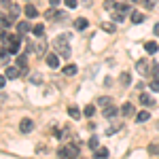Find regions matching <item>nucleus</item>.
Returning <instances> with one entry per match:
<instances>
[{
    "label": "nucleus",
    "instance_id": "obj_1",
    "mask_svg": "<svg viewBox=\"0 0 159 159\" xmlns=\"http://www.w3.org/2000/svg\"><path fill=\"white\" fill-rule=\"evenodd\" d=\"M70 36L68 34H60V36L55 38V43H53V47H55V51H57V55H61L64 60H68L70 55H72V49H70Z\"/></svg>",
    "mask_w": 159,
    "mask_h": 159
},
{
    "label": "nucleus",
    "instance_id": "obj_2",
    "mask_svg": "<svg viewBox=\"0 0 159 159\" xmlns=\"http://www.w3.org/2000/svg\"><path fill=\"white\" fill-rule=\"evenodd\" d=\"M79 153H81L79 144H76V142H68L64 148L57 151V157H61V159H76V157H79Z\"/></svg>",
    "mask_w": 159,
    "mask_h": 159
},
{
    "label": "nucleus",
    "instance_id": "obj_3",
    "mask_svg": "<svg viewBox=\"0 0 159 159\" xmlns=\"http://www.w3.org/2000/svg\"><path fill=\"white\" fill-rule=\"evenodd\" d=\"M115 15H119V17H127V13L132 15V4L129 2H115V9H112Z\"/></svg>",
    "mask_w": 159,
    "mask_h": 159
},
{
    "label": "nucleus",
    "instance_id": "obj_4",
    "mask_svg": "<svg viewBox=\"0 0 159 159\" xmlns=\"http://www.w3.org/2000/svg\"><path fill=\"white\" fill-rule=\"evenodd\" d=\"M19 45H21V36L19 34H9V53L17 55L19 53Z\"/></svg>",
    "mask_w": 159,
    "mask_h": 159
},
{
    "label": "nucleus",
    "instance_id": "obj_5",
    "mask_svg": "<svg viewBox=\"0 0 159 159\" xmlns=\"http://www.w3.org/2000/svg\"><path fill=\"white\" fill-rule=\"evenodd\" d=\"M151 68H153V64L147 60H138L136 61V70L140 74H151Z\"/></svg>",
    "mask_w": 159,
    "mask_h": 159
},
{
    "label": "nucleus",
    "instance_id": "obj_6",
    "mask_svg": "<svg viewBox=\"0 0 159 159\" xmlns=\"http://www.w3.org/2000/svg\"><path fill=\"white\" fill-rule=\"evenodd\" d=\"M32 129H34V121H32V119H28V117L21 119V123H19V132H21V134H30Z\"/></svg>",
    "mask_w": 159,
    "mask_h": 159
},
{
    "label": "nucleus",
    "instance_id": "obj_7",
    "mask_svg": "<svg viewBox=\"0 0 159 159\" xmlns=\"http://www.w3.org/2000/svg\"><path fill=\"white\" fill-rule=\"evenodd\" d=\"M19 74H21V70H19L17 66H7V68H4V76H7V79H17Z\"/></svg>",
    "mask_w": 159,
    "mask_h": 159
},
{
    "label": "nucleus",
    "instance_id": "obj_8",
    "mask_svg": "<svg viewBox=\"0 0 159 159\" xmlns=\"http://www.w3.org/2000/svg\"><path fill=\"white\" fill-rule=\"evenodd\" d=\"M30 30H34V28H32V25L28 24V21H19V24H17V34H19V36L28 34Z\"/></svg>",
    "mask_w": 159,
    "mask_h": 159
},
{
    "label": "nucleus",
    "instance_id": "obj_9",
    "mask_svg": "<svg viewBox=\"0 0 159 159\" xmlns=\"http://www.w3.org/2000/svg\"><path fill=\"white\" fill-rule=\"evenodd\" d=\"M121 115H123V117H132V115H138V112H136L134 104L127 102V104H123V106H121Z\"/></svg>",
    "mask_w": 159,
    "mask_h": 159
},
{
    "label": "nucleus",
    "instance_id": "obj_10",
    "mask_svg": "<svg viewBox=\"0 0 159 159\" xmlns=\"http://www.w3.org/2000/svg\"><path fill=\"white\" fill-rule=\"evenodd\" d=\"M47 66L57 68V66H60V55H57V53H49V55H47Z\"/></svg>",
    "mask_w": 159,
    "mask_h": 159
},
{
    "label": "nucleus",
    "instance_id": "obj_11",
    "mask_svg": "<svg viewBox=\"0 0 159 159\" xmlns=\"http://www.w3.org/2000/svg\"><path fill=\"white\" fill-rule=\"evenodd\" d=\"M19 11H21V9H19V4H15V2H9V17H11V19H15V17L19 15Z\"/></svg>",
    "mask_w": 159,
    "mask_h": 159
},
{
    "label": "nucleus",
    "instance_id": "obj_12",
    "mask_svg": "<svg viewBox=\"0 0 159 159\" xmlns=\"http://www.w3.org/2000/svg\"><path fill=\"white\" fill-rule=\"evenodd\" d=\"M96 102H98V106H102V108H108V106H112V100H110L108 96H100Z\"/></svg>",
    "mask_w": 159,
    "mask_h": 159
},
{
    "label": "nucleus",
    "instance_id": "obj_13",
    "mask_svg": "<svg viewBox=\"0 0 159 159\" xmlns=\"http://www.w3.org/2000/svg\"><path fill=\"white\" fill-rule=\"evenodd\" d=\"M157 43H155V40H147V43H144V51H147V53H157Z\"/></svg>",
    "mask_w": 159,
    "mask_h": 159
},
{
    "label": "nucleus",
    "instance_id": "obj_14",
    "mask_svg": "<svg viewBox=\"0 0 159 159\" xmlns=\"http://www.w3.org/2000/svg\"><path fill=\"white\" fill-rule=\"evenodd\" d=\"M148 119H151V112H148V110H140V112L136 115V121L138 123H144V121H148Z\"/></svg>",
    "mask_w": 159,
    "mask_h": 159
},
{
    "label": "nucleus",
    "instance_id": "obj_15",
    "mask_svg": "<svg viewBox=\"0 0 159 159\" xmlns=\"http://www.w3.org/2000/svg\"><path fill=\"white\" fill-rule=\"evenodd\" d=\"M34 51H36V53H40V55L47 51V43H45V38H40L36 45H34Z\"/></svg>",
    "mask_w": 159,
    "mask_h": 159
},
{
    "label": "nucleus",
    "instance_id": "obj_16",
    "mask_svg": "<svg viewBox=\"0 0 159 159\" xmlns=\"http://www.w3.org/2000/svg\"><path fill=\"white\" fill-rule=\"evenodd\" d=\"M17 68L19 70H28V57L25 55H17Z\"/></svg>",
    "mask_w": 159,
    "mask_h": 159
},
{
    "label": "nucleus",
    "instance_id": "obj_17",
    "mask_svg": "<svg viewBox=\"0 0 159 159\" xmlns=\"http://www.w3.org/2000/svg\"><path fill=\"white\" fill-rule=\"evenodd\" d=\"M140 104H144V106H153L155 102H153V98H151L148 93H144V91H142V93H140Z\"/></svg>",
    "mask_w": 159,
    "mask_h": 159
},
{
    "label": "nucleus",
    "instance_id": "obj_18",
    "mask_svg": "<svg viewBox=\"0 0 159 159\" xmlns=\"http://www.w3.org/2000/svg\"><path fill=\"white\" fill-rule=\"evenodd\" d=\"M45 17H55V19H60V21H61V19H64V13L55 11V9H49V11L45 13Z\"/></svg>",
    "mask_w": 159,
    "mask_h": 159
},
{
    "label": "nucleus",
    "instance_id": "obj_19",
    "mask_svg": "<svg viewBox=\"0 0 159 159\" xmlns=\"http://www.w3.org/2000/svg\"><path fill=\"white\" fill-rule=\"evenodd\" d=\"M61 72L66 74V76H72V74H76V66H74V64H68V66L61 68Z\"/></svg>",
    "mask_w": 159,
    "mask_h": 159
},
{
    "label": "nucleus",
    "instance_id": "obj_20",
    "mask_svg": "<svg viewBox=\"0 0 159 159\" xmlns=\"http://www.w3.org/2000/svg\"><path fill=\"white\" fill-rule=\"evenodd\" d=\"M93 157L96 159H106L108 157V148H104V147H100L96 153H93Z\"/></svg>",
    "mask_w": 159,
    "mask_h": 159
},
{
    "label": "nucleus",
    "instance_id": "obj_21",
    "mask_svg": "<svg viewBox=\"0 0 159 159\" xmlns=\"http://www.w3.org/2000/svg\"><path fill=\"white\" fill-rule=\"evenodd\" d=\"M117 112H119V108H117V106H108V108H104V117H106V119H112Z\"/></svg>",
    "mask_w": 159,
    "mask_h": 159
},
{
    "label": "nucleus",
    "instance_id": "obj_22",
    "mask_svg": "<svg viewBox=\"0 0 159 159\" xmlns=\"http://www.w3.org/2000/svg\"><path fill=\"white\" fill-rule=\"evenodd\" d=\"M13 19L11 17H7V15H2V19H0V25H2V32H7V28H11Z\"/></svg>",
    "mask_w": 159,
    "mask_h": 159
},
{
    "label": "nucleus",
    "instance_id": "obj_23",
    "mask_svg": "<svg viewBox=\"0 0 159 159\" xmlns=\"http://www.w3.org/2000/svg\"><path fill=\"white\" fill-rule=\"evenodd\" d=\"M25 15H28V17H36L38 15V11H36V7H34V4H25Z\"/></svg>",
    "mask_w": 159,
    "mask_h": 159
},
{
    "label": "nucleus",
    "instance_id": "obj_24",
    "mask_svg": "<svg viewBox=\"0 0 159 159\" xmlns=\"http://www.w3.org/2000/svg\"><path fill=\"white\" fill-rule=\"evenodd\" d=\"M32 32H34V36L43 38V36H45V25H43V24H36V25H34V30H32Z\"/></svg>",
    "mask_w": 159,
    "mask_h": 159
},
{
    "label": "nucleus",
    "instance_id": "obj_25",
    "mask_svg": "<svg viewBox=\"0 0 159 159\" xmlns=\"http://www.w3.org/2000/svg\"><path fill=\"white\" fill-rule=\"evenodd\" d=\"M147 151H148V155H155V157H157L159 155V142H151Z\"/></svg>",
    "mask_w": 159,
    "mask_h": 159
},
{
    "label": "nucleus",
    "instance_id": "obj_26",
    "mask_svg": "<svg viewBox=\"0 0 159 159\" xmlns=\"http://www.w3.org/2000/svg\"><path fill=\"white\" fill-rule=\"evenodd\" d=\"M132 21H134V24H142V21H144V15L140 11H134L132 13Z\"/></svg>",
    "mask_w": 159,
    "mask_h": 159
},
{
    "label": "nucleus",
    "instance_id": "obj_27",
    "mask_svg": "<svg viewBox=\"0 0 159 159\" xmlns=\"http://www.w3.org/2000/svg\"><path fill=\"white\" fill-rule=\"evenodd\" d=\"M87 25H89V21H87V19H83V17L74 21V28H76V30H85Z\"/></svg>",
    "mask_w": 159,
    "mask_h": 159
},
{
    "label": "nucleus",
    "instance_id": "obj_28",
    "mask_svg": "<svg viewBox=\"0 0 159 159\" xmlns=\"http://www.w3.org/2000/svg\"><path fill=\"white\" fill-rule=\"evenodd\" d=\"M68 115H70L72 119H79V117H81V110L76 108V106H68Z\"/></svg>",
    "mask_w": 159,
    "mask_h": 159
},
{
    "label": "nucleus",
    "instance_id": "obj_29",
    "mask_svg": "<svg viewBox=\"0 0 159 159\" xmlns=\"http://www.w3.org/2000/svg\"><path fill=\"white\" fill-rule=\"evenodd\" d=\"M93 112H96V106H93V104H87L85 110H83V115H85V117H93Z\"/></svg>",
    "mask_w": 159,
    "mask_h": 159
},
{
    "label": "nucleus",
    "instance_id": "obj_30",
    "mask_svg": "<svg viewBox=\"0 0 159 159\" xmlns=\"http://www.w3.org/2000/svg\"><path fill=\"white\" fill-rule=\"evenodd\" d=\"M119 129H121V123H115V125H112V127H108V129H106V134H115V132H119Z\"/></svg>",
    "mask_w": 159,
    "mask_h": 159
},
{
    "label": "nucleus",
    "instance_id": "obj_31",
    "mask_svg": "<svg viewBox=\"0 0 159 159\" xmlns=\"http://www.w3.org/2000/svg\"><path fill=\"white\" fill-rule=\"evenodd\" d=\"M121 83H123V85H129V83H132V76H129L127 72H123L121 74Z\"/></svg>",
    "mask_w": 159,
    "mask_h": 159
},
{
    "label": "nucleus",
    "instance_id": "obj_32",
    "mask_svg": "<svg viewBox=\"0 0 159 159\" xmlns=\"http://www.w3.org/2000/svg\"><path fill=\"white\" fill-rule=\"evenodd\" d=\"M102 30H106V32H115V24H102Z\"/></svg>",
    "mask_w": 159,
    "mask_h": 159
},
{
    "label": "nucleus",
    "instance_id": "obj_33",
    "mask_svg": "<svg viewBox=\"0 0 159 159\" xmlns=\"http://www.w3.org/2000/svg\"><path fill=\"white\" fill-rule=\"evenodd\" d=\"M98 144H100V142H98V138H96V136H93V138H91V140H89V147H91V148H96V151H98Z\"/></svg>",
    "mask_w": 159,
    "mask_h": 159
},
{
    "label": "nucleus",
    "instance_id": "obj_34",
    "mask_svg": "<svg viewBox=\"0 0 159 159\" xmlns=\"http://www.w3.org/2000/svg\"><path fill=\"white\" fill-rule=\"evenodd\" d=\"M151 91H159V81H151Z\"/></svg>",
    "mask_w": 159,
    "mask_h": 159
},
{
    "label": "nucleus",
    "instance_id": "obj_35",
    "mask_svg": "<svg viewBox=\"0 0 159 159\" xmlns=\"http://www.w3.org/2000/svg\"><path fill=\"white\" fill-rule=\"evenodd\" d=\"M64 2H66L68 9H74V7H76V0H64Z\"/></svg>",
    "mask_w": 159,
    "mask_h": 159
},
{
    "label": "nucleus",
    "instance_id": "obj_36",
    "mask_svg": "<svg viewBox=\"0 0 159 159\" xmlns=\"http://www.w3.org/2000/svg\"><path fill=\"white\" fill-rule=\"evenodd\" d=\"M32 83H43V76L40 74H32Z\"/></svg>",
    "mask_w": 159,
    "mask_h": 159
},
{
    "label": "nucleus",
    "instance_id": "obj_37",
    "mask_svg": "<svg viewBox=\"0 0 159 159\" xmlns=\"http://www.w3.org/2000/svg\"><path fill=\"white\" fill-rule=\"evenodd\" d=\"M144 7H147V9H153V7H155V0H144Z\"/></svg>",
    "mask_w": 159,
    "mask_h": 159
},
{
    "label": "nucleus",
    "instance_id": "obj_38",
    "mask_svg": "<svg viewBox=\"0 0 159 159\" xmlns=\"http://www.w3.org/2000/svg\"><path fill=\"white\" fill-rule=\"evenodd\" d=\"M153 70H155V81H159V66L157 64H153Z\"/></svg>",
    "mask_w": 159,
    "mask_h": 159
},
{
    "label": "nucleus",
    "instance_id": "obj_39",
    "mask_svg": "<svg viewBox=\"0 0 159 159\" xmlns=\"http://www.w3.org/2000/svg\"><path fill=\"white\" fill-rule=\"evenodd\" d=\"M4 85H7V76L2 74V76H0V87H4Z\"/></svg>",
    "mask_w": 159,
    "mask_h": 159
},
{
    "label": "nucleus",
    "instance_id": "obj_40",
    "mask_svg": "<svg viewBox=\"0 0 159 159\" xmlns=\"http://www.w3.org/2000/svg\"><path fill=\"white\" fill-rule=\"evenodd\" d=\"M153 32H155V36H159V21L155 24V28H153Z\"/></svg>",
    "mask_w": 159,
    "mask_h": 159
},
{
    "label": "nucleus",
    "instance_id": "obj_41",
    "mask_svg": "<svg viewBox=\"0 0 159 159\" xmlns=\"http://www.w3.org/2000/svg\"><path fill=\"white\" fill-rule=\"evenodd\" d=\"M157 127H159V123H157Z\"/></svg>",
    "mask_w": 159,
    "mask_h": 159
}]
</instances>
